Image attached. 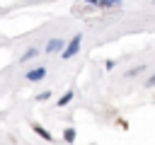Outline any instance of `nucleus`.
Masks as SVG:
<instances>
[{
  "label": "nucleus",
  "mask_w": 155,
  "mask_h": 145,
  "mask_svg": "<svg viewBox=\"0 0 155 145\" xmlns=\"http://www.w3.org/2000/svg\"><path fill=\"white\" fill-rule=\"evenodd\" d=\"M80 44H82V36H80V34H75V36L70 39V44L63 48V53H61V56H63V58H73V56L80 51Z\"/></svg>",
  "instance_id": "1"
},
{
  "label": "nucleus",
  "mask_w": 155,
  "mask_h": 145,
  "mask_svg": "<svg viewBox=\"0 0 155 145\" xmlns=\"http://www.w3.org/2000/svg\"><path fill=\"white\" fill-rule=\"evenodd\" d=\"M44 75H46V68H34V70L27 72V80L29 82H36V80H44Z\"/></svg>",
  "instance_id": "2"
},
{
  "label": "nucleus",
  "mask_w": 155,
  "mask_h": 145,
  "mask_svg": "<svg viewBox=\"0 0 155 145\" xmlns=\"http://www.w3.org/2000/svg\"><path fill=\"white\" fill-rule=\"evenodd\" d=\"M61 48H63V41H61V39H51V41L46 44V51H48V53H53V51H61Z\"/></svg>",
  "instance_id": "3"
},
{
  "label": "nucleus",
  "mask_w": 155,
  "mask_h": 145,
  "mask_svg": "<svg viewBox=\"0 0 155 145\" xmlns=\"http://www.w3.org/2000/svg\"><path fill=\"white\" fill-rule=\"evenodd\" d=\"M31 128H34V130H36V135H41V138H44V140H53V138H51V133H48V130H46V128H41V126H36V123H34V126H31Z\"/></svg>",
  "instance_id": "4"
},
{
  "label": "nucleus",
  "mask_w": 155,
  "mask_h": 145,
  "mask_svg": "<svg viewBox=\"0 0 155 145\" xmlns=\"http://www.w3.org/2000/svg\"><path fill=\"white\" fill-rule=\"evenodd\" d=\"M121 0H97V7H116Z\"/></svg>",
  "instance_id": "5"
},
{
  "label": "nucleus",
  "mask_w": 155,
  "mask_h": 145,
  "mask_svg": "<svg viewBox=\"0 0 155 145\" xmlns=\"http://www.w3.org/2000/svg\"><path fill=\"white\" fill-rule=\"evenodd\" d=\"M63 140H65V143H73V140H75V130H73V128H65V133H63Z\"/></svg>",
  "instance_id": "6"
},
{
  "label": "nucleus",
  "mask_w": 155,
  "mask_h": 145,
  "mask_svg": "<svg viewBox=\"0 0 155 145\" xmlns=\"http://www.w3.org/2000/svg\"><path fill=\"white\" fill-rule=\"evenodd\" d=\"M70 99H73V92H65V94H63V97L58 99V106H65V104H68Z\"/></svg>",
  "instance_id": "7"
},
{
  "label": "nucleus",
  "mask_w": 155,
  "mask_h": 145,
  "mask_svg": "<svg viewBox=\"0 0 155 145\" xmlns=\"http://www.w3.org/2000/svg\"><path fill=\"white\" fill-rule=\"evenodd\" d=\"M34 56H39V51H36V48H29V51L24 53V58H22V60H29V58H34Z\"/></svg>",
  "instance_id": "8"
},
{
  "label": "nucleus",
  "mask_w": 155,
  "mask_h": 145,
  "mask_svg": "<svg viewBox=\"0 0 155 145\" xmlns=\"http://www.w3.org/2000/svg\"><path fill=\"white\" fill-rule=\"evenodd\" d=\"M48 97H51V92H41V94H39V102H44V99H48Z\"/></svg>",
  "instance_id": "9"
},
{
  "label": "nucleus",
  "mask_w": 155,
  "mask_h": 145,
  "mask_svg": "<svg viewBox=\"0 0 155 145\" xmlns=\"http://www.w3.org/2000/svg\"><path fill=\"white\" fill-rule=\"evenodd\" d=\"M145 85H148V87H155V75H153V77H150V80H148Z\"/></svg>",
  "instance_id": "10"
}]
</instances>
